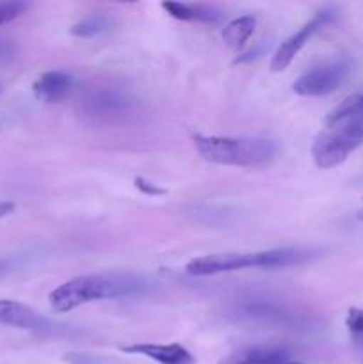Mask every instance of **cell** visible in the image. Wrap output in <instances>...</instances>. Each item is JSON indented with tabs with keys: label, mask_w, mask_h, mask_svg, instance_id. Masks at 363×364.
<instances>
[{
	"label": "cell",
	"mask_w": 363,
	"mask_h": 364,
	"mask_svg": "<svg viewBox=\"0 0 363 364\" xmlns=\"http://www.w3.org/2000/svg\"><path fill=\"white\" fill-rule=\"evenodd\" d=\"M14 55V46L13 43L7 41V39L0 38V64L9 63Z\"/></svg>",
	"instance_id": "obj_19"
},
{
	"label": "cell",
	"mask_w": 363,
	"mask_h": 364,
	"mask_svg": "<svg viewBox=\"0 0 363 364\" xmlns=\"http://www.w3.org/2000/svg\"><path fill=\"white\" fill-rule=\"evenodd\" d=\"M144 288L141 277L130 274H98L80 276L66 281L50 294V308L57 313H68L80 306L103 299L125 297Z\"/></svg>",
	"instance_id": "obj_1"
},
{
	"label": "cell",
	"mask_w": 363,
	"mask_h": 364,
	"mask_svg": "<svg viewBox=\"0 0 363 364\" xmlns=\"http://www.w3.org/2000/svg\"><path fill=\"white\" fill-rule=\"evenodd\" d=\"M351 68L352 64L349 59H335L319 64L294 82V91L299 96H312V98L331 95L347 80Z\"/></svg>",
	"instance_id": "obj_6"
},
{
	"label": "cell",
	"mask_w": 363,
	"mask_h": 364,
	"mask_svg": "<svg viewBox=\"0 0 363 364\" xmlns=\"http://www.w3.org/2000/svg\"><path fill=\"white\" fill-rule=\"evenodd\" d=\"M358 219H359V220H363V208L359 210V212H358Z\"/></svg>",
	"instance_id": "obj_22"
},
{
	"label": "cell",
	"mask_w": 363,
	"mask_h": 364,
	"mask_svg": "<svg viewBox=\"0 0 363 364\" xmlns=\"http://www.w3.org/2000/svg\"><path fill=\"white\" fill-rule=\"evenodd\" d=\"M135 183H137V187L141 188L142 192H148V194H164L162 188H157L155 185L146 183V181L142 180V178H139V180H135Z\"/></svg>",
	"instance_id": "obj_20"
},
{
	"label": "cell",
	"mask_w": 363,
	"mask_h": 364,
	"mask_svg": "<svg viewBox=\"0 0 363 364\" xmlns=\"http://www.w3.org/2000/svg\"><path fill=\"white\" fill-rule=\"evenodd\" d=\"M288 359L290 352L285 348L256 345V347H244L231 352L221 364H288Z\"/></svg>",
	"instance_id": "obj_12"
},
{
	"label": "cell",
	"mask_w": 363,
	"mask_h": 364,
	"mask_svg": "<svg viewBox=\"0 0 363 364\" xmlns=\"http://www.w3.org/2000/svg\"><path fill=\"white\" fill-rule=\"evenodd\" d=\"M0 91H2V85H0Z\"/></svg>",
	"instance_id": "obj_25"
},
{
	"label": "cell",
	"mask_w": 363,
	"mask_h": 364,
	"mask_svg": "<svg viewBox=\"0 0 363 364\" xmlns=\"http://www.w3.org/2000/svg\"><path fill=\"white\" fill-rule=\"evenodd\" d=\"M288 364H301V363H288Z\"/></svg>",
	"instance_id": "obj_24"
},
{
	"label": "cell",
	"mask_w": 363,
	"mask_h": 364,
	"mask_svg": "<svg viewBox=\"0 0 363 364\" xmlns=\"http://www.w3.org/2000/svg\"><path fill=\"white\" fill-rule=\"evenodd\" d=\"M363 116V89L362 91L354 92L349 98H345L344 102L338 103L333 110L326 116V128L335 127V124L342 123L345 119H351V117Z\"/></svg>",
	"instance_id": "obj_15"
},
{
	"label": "cell",
	"mask_w": 363,
	"mask_h": 364,
	"mask_svg": "<svg viewBox=\"0 0 363 364\" xmlns=\"http://www.w3.org/2000/svg\"><path fill=\"white\" fill-rule=\"evenodd\" d=\"M121 350L127 352V354L144 355V358L153 359V361H157L159 364H196L194 355L178 343H134L127 345V347H121Z\"/></svg>",
	"instance_id": "obj_10"
},
{
	"label": "cell",
	"mask_w": 363,
	"mask_h": 364,
	"mask_svg": "<svg viewBox=\"0 0 363 364\" xmlns=\"http://www.w3.org/2000/svg\"><path fill=\"white\" fill-rule=\"evenodd\" d=\"M333 18H335V11L331 9V7L320 9L312 20L306 21L298 32H294L290 38H287L280 46H278V50L273 55V60H270V70L273 71L287 70V68L290 66L292 60L295 59V55L301 52L302 46L313 38V34L319 32L322 27H326L327 23H331Z\"/></svg>",
	"instance_id": "obj_8"
},
{
	"label": "cell",
	"mask_w": 363,
	"mask_h": 364,
	"mask_svg": "<svg viewBox=\"0 0 363 364\" xmlns=\"http://www.w3.org/2000/svg\"><path fill=\"white\" fill-rule=\"evenodd\" d=\"M14 210V203L11 201H0V217H6L9 215L11 212Z\"/></svg>",
	"instance_id": "obj_21"
},
{
	"label": "cell",
	"mask_w": 363,
	"mask_h": 364,
	"mask_svg": "<svg viewBox=\"0 0 363 364\" xmlns=\"http://www.w3.org/2000/svg\"><path fill=\"white\" fill-rule=\"evenodd\" d=\"M71 85H73V77L68 71L53 70L39 75L32 89H34L36 98L41 100V102L59 103L70 95Z\"/></svg>",
	"instance_id": "obj_11"
},
{
	"label": "cell",
	"mask_w": 363,
	"mask_h": 364,
	"mask_svg": "<svg viewBox=\"0 0 363 364\" xmlns=\"http://www.w3.org/2000/svg\"><path fill=\"white\" fill-rule=\"evenodd\" d=\"M237 318L246 320V322L262 323V326L274 327H299L302 326L305 318L287 306L278 304V302L265 301V299H249V301L241 302L235 308Z\"/></svg>",
	"instance_id": "obj_7"
},
{
	"label": "cell",
	"mask_w": 363,
	"mask_h": 364,
	"mask_svg": "<svg viewBox=\"0 0 363 364\" xmlns=\"http://www.w3.org/2000/svg\"><path fill=\"white\" fill-rule=\"evenodd\" d=\"M312 258V252L305 249H270L256 252H221L196 258L187 263L185 270L191 276L206 277L244 269H280L305 263Z\"/></svg>",
	"instance_id": "obj_3"
},
{
	"label": "cell",
	"mask_w": 363,
	"mask_h": 364,
	"mask_svg": "<svg viewBox=\"0 0 363 364\" xmlns=\"http://www.w3.org/2000/svg\"><path fill=\"white\" fill-rule=\"evenodd\" d=\"M255 16L246 14V16L235 18V20H231L230 23L223 28L224 43H226L228 46H231V48H241V46H244V43L251 38L253 32H255Z\"/></svg>",
	"instance_id": "obj_14"
},
{
	"label": "cell",
	"mask_w": 363,
	"mask_h": 364,
	"mask_svg": "<svg viewBox=\"0 0 363 364\" xmlns=\"http://www.w3.org/2000/svg\"><path fill=\"white\" fill-rule=\"evenodd\" d=\"M0 323L14 327V329L32 331V333H41L50 327L45 316L36 313L28 306L16 301H9V299H0Z\"/></svg>",
	"instance_id": "obj_9"
},
{
	"label": "cell",
	"mask_w": 363,
	"mask_h": 364,
	"mask_svg": "<svg viewBox=\"0 0 363 364\" xmlns=\"http://www.w3.org/2000/svg\"><path fill=\"white\" fill-rule=\"evenodd\" d=\"M162 9L167 11L173 18L182 21H199V23H217L223 14L216 7L205 4H185V2H162Z\"/></svg>",
	"instance_id": "obj_13"
},
{
	"label": "cell",
	"mask_w": 363,
	"mask_h": 364,
	"mask_svg": "<svg viewBox=\"0 0 363 364\" xmlns=\"http://www.w3.org/2000/svg\"><path fill=\"white\" fill-rule=\"evenodd\" d=\"M4 274V265H0V276H2Z\"/></svg>",
	"instance_id": "obj_23"
},
{
	"label": "cell",
	"mask_w": 363,
	"mask_h": 364,
	"mask_svg": "<svg viewBox=\"0 0 363 364\" xmlns=\"http://www.w3.org/2000/svg\"><path fill=\"white\" fill-rule=\"evenodd\" d=\"M27 9L28 4L23 2V0H2L0 2V25H6L9 21L16 20Z\"/></svg>",
	"instance_id": "obj_18"
},
{
	"label": "cell",
	"mask_w": 363,
	"mask_h": 364,
	"mask_svg": "<svg viewBox=\"0 0 363 364\" xmlns=\"http://www.w3.org/2000/svg\"><path fill=\"white\" fill-rule=\"evenodd\" d=\"M363 144V116L351 117L330 127L315 137L312 156L320 169L342 166L352 151Z\"/></svg>",
	"instance_id": "obj_5"
},
{
	"label": "cell",
	"mask_w": 363,
	"mask_h": 364,
	"mask_svg": "<svg viewBox=\"0 0 363 364\" xmlns=\"http://www.w3.org/2000/svg\"><path fill=\"white\" fill-rule=\"evenodd\" d=\"M345 326H347L349 336H351L354 347L363 354V309H349L347 318H345Z\"/></svg>",
	"instance_id": "obj_17"
},
{
	"label": "cell",
	"mask_w": 363,
	"mask_h": 364,
	"mask_svg": "<svg viewBox=\"0 0 363 364\" xmlns=\"http://www.w3.org/2000/svg\"><path fill=\"white\" fill-rule=\"evenodd\" d=\"M110 28V20L102 14H93V16L84 18L78 23H75L71 27V34L77 36V38H93V36H98L102 32L109 31Z\"/></svg>",
	"instance_id": "obj_16"
},
{
	"label": "cell",
	"mask_w": 363,
	"mask_h": 364,
	"mask_svg": "<svg viewBox=\"0 0 363 364\" xmlns=\"http://www.w3.org/2000/svg\"><path fill=\"white\" fill-rule=\"evenodd\" d=\"M194 146L199 155L210 164L230 167L263 169L276 156L278 148L269 139L260 137H219V135H194Z\"/></svg>",
	"instance_id": "obj_2"
},
{
	"label": "cell",
	"mask_w": 363,
	"mask_h": 364,
	"mask_svg": "<svg viewBox=\"0 0 363 364\" xmlns=\"http://www.w3.org/2000/svg\"><path fill=\"white\" fill-rule=\"evenodd\" d=\"M137 114V102L116 85L93 87L78 100V116L91 127L127 124Z\"/></svg>",
	"instance_id": "obj_4"
}]
</instances>
